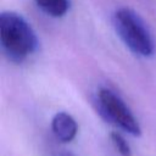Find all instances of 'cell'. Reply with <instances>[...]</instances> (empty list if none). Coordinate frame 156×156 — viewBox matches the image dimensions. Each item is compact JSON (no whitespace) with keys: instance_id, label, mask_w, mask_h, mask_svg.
<instances>
[{"instance_id":"cell-7","label":"cell","mask_w":156,"mask_h":156,"mask_svg":"<svg viewBox=\"0 0 156 156\" xmlns=\"http://www.w3.org/2000/svg\"><path fill=\"white\" fill-rule=\"evenodd\" d=\"M60 156H76V155L72 154V152H69V151H65V152H62Z\"/></svg>"},{"instance_id":"cell-6","label":"cell","mask_w":156,"mask_h":156,"mask_svg":"<svg viewBox=\"0 0 156 156\" xmlns=\"http://www.w3.org/2000/svg\"><path fill=\"white\" fill-rule=\"evenodd\" d=\"M110 138H111L112 144L115 145L116 150L119 152L121 156H132V149L122 134L113 132V133H111Z\"/></svg>"},{"instance_id":"cell-2","label":"cell","mask_w":156,"mask_h":156,"mask_svg":"<svg viewBox=\"0 0 156 156\" xmlns=\"http://www.w3.org/2000/svg\"><path fill=\"white\" fill-rule=\"evenodd\" d=\"M113 26L123 43L136 55L149 57L155 45L149 28L143 18L133 10L122 7L113 15Z\"/></svg>"},{"instance_id":"cell-1","label":"cell","mask_w":156,"mask_h":156,"mask_svg":"<svg viewBox=\"0 0 156 156\" xmlns=\"http://www.w3.org/2000/svg\"><path fill=\"white\" fill-rule=\"evenodd\" d=\"M0 44L10 61L21 63L37 50L38 38L21 15L7 11L0 15Z\"/></svg>"},{"instance_id":"cell-3","label":"cell","mask_w":156,"mask_h":156,"mask_svg":"<svg viewBox=\"0 0 156 156\" xmlns=\"http://www.w3.org/2000/svg\"><path fill=\"white\" fill-rule=\"evenodd\" d=\"M98 99L101 111L100 113L107 121L115 123L132 135L138 136L141 134V128L136 118L133 116L132 111L116 93L110 89L102 88L98 93Z\"/></svg>"},{"instance_id":"cell-5","label":"cell","mask_w":156,"mask_h":156,"mask_svg":"<svg viewBox=\"0 0 156 156\" xmlns=\"http://www.w3.org/2000/svg\"><path fill=\"white\" fill-rule=\"evenodd\" d=\"M40 10L51 17H62L69 9V0H34Z\"/></svg>"},{"instance_id":"cell-4","label":"cell","mask_w":156,"mask_h":156,"mask_svg":"<svg viewBox=\"0 0 156 156\" xmlns=\"http://www.w3.org/2000/svg\"><path fill=\"white\" fill-rule=\"evenodd\" d=\"M51 129L55 136L62 143H69L77 135V122L66 112H57L51 121Z\"/></svg>"}]
</instances>
